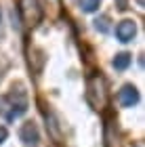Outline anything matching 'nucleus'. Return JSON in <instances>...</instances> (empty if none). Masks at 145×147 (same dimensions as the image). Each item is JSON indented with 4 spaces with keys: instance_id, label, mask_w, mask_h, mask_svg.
<instances>
[{
    "instance_id": "nucleus-1",
    "label": "nucleus",
    "mask_w": 145,
    "mask_h": 147,
    "mask_svg": "<svg viewBox=\"0 0 145 147\" xmlns=\"http://www.w3.org/2000/svg\"><path fill=\"white\" fill-rule=\"evenodd\" d=\"M21 13L28 25H36L42 17V9L38 4V0H21Z\"/></svg>"
},
{
    "instance_id": "nucleus-2",
    "label": "nucleus",
    "mask_w": 145,
    "mask_h": 147,
    "mask_svg": "<svg viewBox=\"0 0 145 147\" xmlns=\"http://www.w3.org/2000/svg\"><path fill=\"white\" fill-rule=\"evenodd\" d=\"M95 95H99V101H101L105 105V101H107V92H105V82L101 76H93L88 80V90H86V99L90 101Z\"/></svg>"
},
{
    "instance_id": "nucleus-3",
    "label": "nucleus",
    "mask_w": 145,
    "mask_h": 147,
    "mask_svg": "<svg viewBox=\"0 0 145 147\" xmlns=\"http://www.w3.org/2000/svg\"><path fill=\"white\" fill-rule=\"evenodd\" d=\"M118 101L122 103V107H135V105L139 103V90H137L133 84L122 86V90L118 92Z\"/></svg>"
},
{
    "instance_id": "nucleus-4",
    "label": "nucleus",
    "mask_w": 145,
    "mask_h": 147,
    "mask_svg": "<svg viewBox=\"0 0 145 147\" xmlns=\"http://www.w3.org/2000/svg\"><path fill=\"white\" fill-rule=\"evenodd\" d=\"M137 34V25L135 21H130V19H124V21L118 23V28H116V36L120 42H130V40L135 38Z\"/></svg>"
},
{
    "instance_id": "nucleus-5",
    "label": "nucleus",
    "mask_w": 145,
    "mask_h": 147,
    "mask_svg": "<svg viewBox=\"0 0 145 147\" xmlns=\"http://www.w3.org/2000/svg\"><path fill=\"white\" fill-rule=\"evenodd\" d=\"M19 139L25 143V145H38V141H40V137H38V128H36V124H23L21 126V130H19Z\"/></svg>"
},
{
    "instance_id": "nucleus-6",
    "label": "nucleus",
    "mask_w": 145,
    "mask_h": 147,
    "mask_svg": "<svg viewBox=\"0 0 145 147\" xmlns=\"http://www.w3.org/2000/svg\"><path fill=\"white\" fill-rule=\"evenodd\" d=\"M128 65H130V55H128V53H120V55H116V59H114V67L116 69H126L128 67Z\"/></svg>"
},
{
    "instance_id": "nucleus-7",
    "label": "nucleus",
    "mask_w": 145,
    "mask_h": 147,
    "mask_svg": "<svg viewBox=\"0 0 145 147\" xmlns=\"http://www.w3.org/2000/svg\"><path fill=\"white\" fill-rule=\"evenodd\" d=\"M78 2H80V9L84 13H95L101 4V0H78Z\"/></svg>"
},
{
    "instance_id": "nucleus-8",
    "label": "nucleus",
    "mask_w": 145,
    "mask_h": 147,
    "mask_svg": "<svg viewBox=\"0 0 145 147\" xmlns=\"http://www.w3.org/2000/svg\"><path fill=\"white\" fill-rule=\"evenodd\" d=\"M95 28H97V30H101L103 34H107V32H109V25H107V17H99V19H95Z\"/></svg>"
},
{
    "instance_id": "nucleus-9",
    "label": "nucleus",
    "mask_w": 145,
    "mask_h": 147,
    "mask_svg": "<svg viewBox=\"0 0 145 147\" xmlns=\"http://www.w3.org/2000/svg\"><path fill=\"white\" fill-rule=\"evenodd\" d=\"M6 137H9L6 128H4V126H0V143H4V141H6Z\"/></svg>"
},
{
    "instance_id": "nucleus-10",
    "label": "nucleus",
    "mask_w": 145,
    "mask_h": 147,
    "mask_svg": "<svg viewBox=\"0 0 145 147\" xmlns=\"http://www.w3.org/2000/svg\"><path fill=\"white\" fill-rule=\"evenodd\" d=\"M116 2H118V6H120V9H126V4H128L126 0H116Z\"/></svg>"
},
{
    "instance_id": "nucleus-11",
    "label": "nucleus",
    "mask_w": 145,
    "mask_h": 147,
    "mask_svg": "<svg viewBox=\"0 0 145 147\" xmlns=\"http://www.w3.org/2000/svg\"><path fill=\"white\" fill-rule=\"evenodd\" d=\"M0 19H2V11H0Z\"/></svg>"
}]
</instances>
